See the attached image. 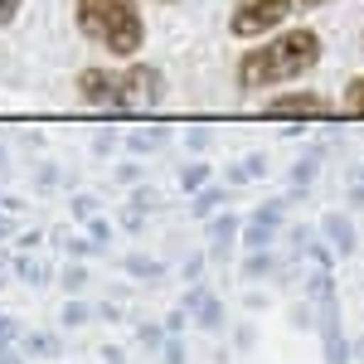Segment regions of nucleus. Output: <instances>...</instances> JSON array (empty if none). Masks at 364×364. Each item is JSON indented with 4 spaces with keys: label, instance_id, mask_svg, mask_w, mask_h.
I'll use <instances>...</instances> for the list:
<instances>
[{
    "label": "nucleus",
    "instance_id": "f257e3e1",
    "mask_svg": "<svg viewBox=\"0 0 364 364\" xmlns=\"http://www.w3.org/2000/svg\"><path fill=\"white\" fill-rule=\"evenodd\" d=\"M321 34L306 25L296 29H277V34H267L262 44H252L243 49L238 58V68H233V78L243 92H257V87H282V83H296V78H306L311 68L321 63Z\"/></svg>",
    "mask_w": 364,
    "mask_h": 364
},
{
    "label": "nucleus",
    "instance_id": "f03ea898",
    "mask_svg": "<svg viewBox=\"0 0 364 364\" xmlns=\"http://www.w3.org/2000/svg\"><path fill=\"white\" fill-rule=\"evenodd\" d=\"M73 25L112 58H136L146 44L141 0H73Z\"/></svg>",
    "mask_w": 364,
    "mask_h": 364
},
{
    "label": "nucleus",
    "instance_id": "7ed1b4c3",
    "mask_svg": "<svg viewBox=\"0 0 364 364\" xmlns=\"http://www.w3.org/2000/svg\"><path fill=\"white\" fill-rule=\"evenodd\" d=\"M78 97L87 107H156L166 97V73L156 63H127V68H83Z\"/></svg>",
    "mask_w": 364,
    "mask_h": 364
},
{
    "label": "nucleus",
    "instance_id": "20e7f679",
    "mask_svg": "<svg viewBox=\"0 0 364 364\" xmlns=\"http://www.w3.org/2000/svg\"><path fill=\"white\" fill-rule=\"evenodd\" d=\"M296 10V0H238V10L228 15V34L233 39H262L287 25V15Z\"/></svg>",
    "mask_w": 364,
    "mask_h": 364
},
{
    "label": "nucleus",
    "instance_id": "39448f33",
    "mask_svg": "<svg viewBox=\"0 0 364 364\" xmlns=\"http://www.w3.org/2000/svg\"><path fill=\"white\" fill-rule=\"evenodd\" d=\"M331 112H336V102L321 97V92H311V87L267 97V117H331Z\"/></svg>",
    "mask_w": 364,
    "mask_h": 364
},
{
    "label": "nucleus",
    "instance_id": "423d86ee",
    "mask_svg": "<svg viewBox=\"0 0 364 364\" xmlns=\"http://www.w3.org/2000/svg\"><path fill=\"white\" fill-rule=\"evenodd\" d=\"M340 107L350 117H364V73H355L350 83H345V97H340Z\"/></svg>",
    "mask_w": 364,
    "mask_h": 364
},
{
    "label": "nucleus",
    "instance_id": "0eeeda50",
    "mask_svg": "<svg viewBox=\"0 0 364 364\" xmlns=\"http://www.w3.org/2000/svg\"><path fill=\"white\" fill-rule=\"evenodd\" d=\"M25 10V0H0V29L5 25H15V15Z\"/></svg>",
    "mask_w": 364,
    "mask_h": 364
},
{
    "label": "nucleus",
    "instance_id": "6e6552de",
    "mask_svg": "<svg viewBox=\"0 0 364 364\" xmlns=\"http://www.w3.org/2000/svg\"><path fill=\"white\" fill-rule=\"evenodd\" d=\"M301 10H326V5H336V0H296Z\"/></svg>",
    "mask_w": 364,
    "mask_h": 364
}]
</instances>
